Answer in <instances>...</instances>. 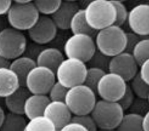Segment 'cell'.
I'll return each mask as SVG.
<instances>
[{
  "label": "cell",
  "mask_w": 149,
  "mask_h": 131,
  "mask_svg": "<svg viewBox=\"0 0 149 131\" xmlns=\"http://www.w3.org/2000/svg\"><path fill=\"white\" fill-rule=\"evenodd\" d=\"M130 54L139 66L141 63L149 58V40L148 38H143L134 45Z\"/></svg>",
  "instance_id": "cell-25"
},
{
  "label": "cell",
  "mask_w": 149,
  "mask_h": 131,
  "mask_svg": "<svg viewBox=\"0 0 149 131\" xmlns=\"http://www.w3.org/2000/svg\"><path fill=\"white\" fill-rule=\"evenodd\" d=\"M68 89L55 81L49 89L47 96L49 101H63Z\"/></svg>",
  "instance_id": "cell-31"
},
{
  "label": "cell",
  "mask_w": 149,
  "mask_h": 131,
  "mask_svg": "<svg viewBox=\"0 0 149 131\" xmlns=\"http://www.w3.org/2000/svg\"><path fill=\"white\" fill-rule=\"evenodd\" d=\"M57 131H88L83 125L75 122L70 121L68 123L63 125L62 128Z\"/></svg>",
  "instance_id": "cell-38"
},
{
  "label": "cell",
  "mask_w": 149,
  "mask_h": 131,
  "mask_svg": "<svg viewBox=\"0 0 149 131\" xmlns=\"http://www.w3.org/2000/svg\"><path fill=\"white\" fill-rule=\"evenodd\" d=\"M128 85L136 97L139 99H148V100L149 85L143 82L140 79L138 74H136L131 79L130 81V84Z\"/></svg>",
  "instance_id": "cell-27"
},
{
  "label": "cell",
  "mask_w": 149,
  "mask_h": 131,
  "mask_svg": "<svg viewBox=\"0 0 149 131\" xmlns=\"http://www.w3.org/2000/svg\"><path fill=\"white\" fill-rule=\"evenodd\" d=\"M7 25H8V22H7L6 16H0V32L8 27Z\"/></svg>",
  "instance_id": "cell-41"
},
{
  "label": "cell",
  "mask_w": 149,
  "mask_h": 131,
  "mask_svg": "<svg viewBox=\"0 0 149 131\" xmlns=\"http://www.w3.org/2000/svg\"><path fill=\"white\" fill-rule=\"evenodd\" d=\"M125 35H126V45H125V49L124 51L130 54L134 45L143 38H141L139 35H136L135 33L131 32V31L125 32Z\"/></svg>",
  "instance_id": "cell-36"
},
{
  "label": "cell",
  "mask_w": 149,
  "mask_h": 131,
  "mask_svg": "<svg viewBox=\"0 0 149 131\" xmlns=\"http://www.w3.org/2000/svg\"><path fill=\"white\" fill-rule=\"evenodd\" d=\"M72 34H86L94 39L97 31L88 25L84 17V8H79L72 16L69 24Z\"/></svg>",
  "instance_id": "cell-21"
},
{
  "label": "cell",
  "mask_w": 149,
  "mask_h": 131,
  "mask_svg": "<svg viewBox=\"0 0 149 131\" xmlns=\"http://www.w3.org/2000/svg\"><path fill=\"white\" fill-rule=\"evenodd\" d=\"M135 97V95L134 94V93H133V92L131 90L129 85L127 84L125 93H124L123 97L117 101V103L119 104L120 107L122 108V109L125 112V111L128 110V109L130 108V107L132 104Z\"/></svg>",
  "instance_id": "cell-34"
},
{
  "label": "cell",
  "mask_w": 149,
  "mask_h": 131,
  "mask_svg": "<svg viewBox=\"0 0 149 131\" xmlns=\"http://www.w3.org/2000/svg\"><path fill=\"white\" fill-rule=\"evenodd\" d=\"M30 94L25 87L20 86L13 93L4 98V107L8 112L17 114H23L24 104Z\"/></svg>",
  "instance_id": "cell-19"
},
{
  "label": "cell",
  "mask_w": 149,
  "mask_h": 131,
  "mask_svg": "<svg viewBox=\"0 0 149 131\" xmlns=\"http://www.w3.org/2000/svg\"><path fill=\"white\" fill-rule=\"evenodd\" d=\"M138 69L139 66L132 55L123 51L111 58L108 72L120 76L127 83L137 74Z\"/></svg>",
  "instance_id": "cell-13"
},
{
  "label": "cell",
  "mask_w": 149,
  "mask_h": 131,
  "mask_svg": "<svg viewBox=\"0 0 149 131\" xmlns=\"http://www.w3.org/2000/svg\"><path fill=\"white\" fill-rule=\"evenodd\" d=\"M97 131H116V130H101V129H98Z\"/></svg>",
  "instance_id": "cell-46"
},
{
  "label": "cell",
  "mask_w": 149,
  "mask_h": 131,
  "mask_svg": "<svg viewBox=\"0 0 149 131\" xmlns=\"http://www.w3.org/2000/svg\"><path fill=\"white\" fill-rule=\"evenodd\" d=\"M96 94L84 84L68 88L64 103L72 115L90 114L96 102Z\"/></svg>",
  "instance_id": "cell-4"
},
{
  "label": "cell",
  "mask_w": 149,
  "mask_h": 131,
  "mask_svg": "<svg viewBox=\"0 0 149 131\" xmlns=\"http://www.w3.org/2000/svg\"><path fill=\"white\" fill-rule=\"evenodd\" d=\"M110 59V57L105 56L96 49L86 63H88L89 67H95L104 71V72H108Z\"/></svg>",
  "instance_id": "cell-29"
},
{
  "label": "cell",
  "mask_w": 149,
  "mask_h": 131,
  "mask_svg": "<svg viewBox=\"0 0 149 131\" xmlns=\"http://www.w3.org/2000/svg\"><path fill=\"white\" fill-rule=\"evenodd\" d=\"M55 81V74L53 71L45 67L36 65L26 75L24 87L30 94L47 95Z\"/></svg>",
  "instance_id": "cell-9"
},
{
  "label": "cell",
  "mask_w": 149,
  "mask_h": 131,
  "mask_svg": "<svg viewBox=\"0 0 149 131\" xmlns=\"http://www.w3.org/2000/svg\"><path fill=\"white\" fill-rule=\"evenodd\" d=\"M149 104L148 99H139L135 97L132 104L128 109L129 112L134 113L142 117L143 115L148 112Z\"/></svg>",
  "instance_id": "cell-33"
},
{
  "label": "cell",
  "mask_w": 149,
  "mask_h": 131,
  "mask_svg": "<svg viewBox=\"0 0 149 131\" xmlns=\"http://www.w3.org/2000/svg\"><path fill=\"white\" fill-rule=\"evenodd\" d=\"M49 102L47 95L30 94L24 102L23 114L28 119L42 116L45 106Z\"/></svg>",
  "instance_id": "cell-16"
},
{
  "label": "cell",
  "mask_w": 149,
  "mask_h": 131,
  "mask_svg": "<svg viewBox=\"0 0 149 131\" xmlns=\"http://www.w3.org/2000/svg\"><path fill=\"white\" fill-rule=\"evenodd\" d=\"M126 22H127L131 32L135 33L141 38H146L148 36V3H141L132 7L127 13Z\"/></svg>",
  "instance_id": "cell-11"
},
{
  "label": "cell",
  "mask_w": 149,
  "mask_h": 131,
  "mask_svg": "<svg viewBox=\"0 0 149 131\" xmlns=\"http://www.w3.org/2000/svg\"><path fill=\"white\" fill-rule=\"evenodd\" d=\"M56 131H57V130H56Z\"/></svg>",
  "instance_id": "cell-47"
},
{
  "label": "cell",
  "mask_w": 149,
  "mask_h": 131,
  "mask_svg": "<svg viewBox=\"0 0 149 131\" xmlns=\"http://www.w3.org/2000/svg\"><path fill=\"white\" fill-rule=\"evenodd\" d=\"M13 1L16 3H19V4H25V3L31 2V1H30V0H15Z\"/></svg>",
  "instance_id": "cell-44"
},
{
  "label": "cell",
  "mask_w": 149,
  "mask_h": 131,
  "mask_svg": "<svg viewBox=\"0 0 149 131\" xmlns=\"http://www.w3.org/2000/svg\"><path fill=\"white\" fill-rule=\"evenodd\" d=\"M26 44L24 33L8 26L0 32V56L13 61L24 54Z\"/></svg>",
  "instance_id": "cell-7"
},
{
  "label": "cell",
  "mask_w": 149,
  "mask_h": 131,
  "mask_svg": "<svg viewBox=\"0 0 149 131\" xmlns=\"http://www.w3.org/2000/svg\"><path fill=\"white\" fill-rule=\"evenodd\" d=\"M96 50L94 39L86 34H72L65 40L63 52L67 58L86 63Z\"/></svg>",
  "instance_id": "cell-8"
},
{
  "label": "cell",
  "mask_w": 149,
  "mask_h": 131,
  "mask_svg": "<svg viewBox=\"0 0 149 131\" xmlns=\"http://www.w3.org/2000/svg\"><path fill=\"white\" fill-rule=\"evenodd\" d=\"M94 38L97 50L108 57L111 58L125 51V31L119 26L113 24L97 31Z\"/></svg>",
  "instance_id": "cell-1"
},
{
  "label": "cell",
  "mask_w": 149,
  "mask_h": 131,
  "mask_svg": "<svg viewBox=\"0 0 149 131\" xmlns=\"http://www.w3.org/2000/svg\"><path fill=\"white\" fill-rule=\"evenodd\" d=\"M36 66V61L27 56H22L10 61L8 67L16 74L20 86L24 87V81L29 71Z\"/></svg>",
  "instance_id": "cell-20"
},
{
  "label": "cell",
  "mask_w": 149,
  "mask_h": 131,
  "mask_svg": "<svg viewBox=\"0 0 149 131\" xmlns=\"http://www.w3.org/2000/svg\"><path fill=\"white\" fill-rule=\"evenodd\" d=\"M57 30L50 17L40 15L34 25L28 30L27 33L31 42L43 46L55 38Z\"/></svg>",
  "instance_id": "cell-12"
},
{
  "label": "cell",
  "mask_w": 149,
  "mask_h": 131,
  "mask_svg": "<svg viewBox=\"0 0 149 131\" xmlns=\"http://www.w3.org/2000/svg\"><path fill=\"white\" fill-rule=\"evenodd\" d=\"M87 66L76 58H66L58 65L54 72L56 81L65 88L83 84Z\"/></svg>",
  "instance_id": "cell-5"
},
{
  "label": "cell",
  "mask_w": 149,
  "mask_h": 131,
  "mask_svg": "<svg viewBox=\"0 0 149 131\" xmlns=\"http://www.w3.org/2000/svg\"><path fill=\"white\" fill-rule=\"evenodd\" d=\"M78 123L84 127L88 131H97V128L95 121L90 114L82 115H72L71 121Z\"/></svg>",
  "instance_id": "cell-32"
},
{
  "label": "cell",
  "mask_w": 149,
  "mask_h": 131,
  "mask_svg": "<svg viewBox=\"0 0 149 131\" xmlns=\"http://www.w3.org/2000/svg\"><path fill=\"white\" fill-rule=\"evenodd\" d=\"M141 119V116L134 113L124 114L116 131H142Z\"/></svg>",
  "instance_id": "cell-23"
},
{
  "label": "cell",
  "mask_w": 149,
  "mask_h": 131,
  "mask_svg": "<svg viewBox=\"0 0 149 131\" xmlns=\"http://www.w3.org/2000/svg\"><path fill=\"white\" fill-rule=\"evenodd\" d=\"M10 61H7L5 58L0 56V67H8Z\"/></svg>",
  "instance_id": "cell-42"
},
{
  "label": "cell",
  "mask_w": 149,
  "mask_h": 131,
  "mask_svg": "<svg viewBox=\"0 0 149 131\" xmlns=\"http://www.w3.org/2000/svg\"><path fill=\"white\" fill-rule=\"evenodd\" d=\"M124 114L118 103L102 99L96 101L90 113L97 128L101 130H116Z\"/></svg>",
  "instance_id": "cell-3"
},
{
  "label": "cell",
  "mask_w": 149,
  "mask_h": 131,
  "mask_svg": "<svg viewBox=\"0 0 149 131\" xmlns=\"http://www.w3.org/2000/svg\"><path fill=\"white\" fill-rule=\"evenodd\" d=\"M139 67L137 72L138 75L143 82L149 85V59L141 63Z\"/></svg>",
  "instance_id": "cell-37"
},
{
  "label": "cell",
  "mask_w": 149,
  "mask_h": 131,
  "mask_svg": "<svg viewBox=\"0 0 149 131\" xmlns=\"http://www.w3.org/2000/svg\"><path fill=\"white\" fill-rule=\"evenodd\" d=\"M26 122L24 115L6 113L0 126V131H24Z\"/></svg>",
  "instance_id": "cell-22"
},
{
  "label": "cell",
  "mask_w": 149,
  "mask_h": 131,
  "mask_svg": "<svg viewBox=\"0 0 149 131\" xmlns=\"http://www.w3.org/2000/svg\"><path fill=\"white\" fill-rule=\"evenodd\" d=\"M116 10V19L113 25L121 27L127 22V9L123 2L119 0H110Z\"/></svg>",
  "instance_id": "cell-30"
},
{
  "label": "cell",
  "mask_w": 149,
  "mask_h": 131,
  "mask_svg": "<svg viewBox=\"0 0 149 131\" xmlns=\"http://www.w3.org/2000/svg\"><path fill=\"white\" fill-rule=\"evenodd\" d=\"M42 115L52 122L56 130L70 122L72 116L63 101H49L45 106Z\"/></svg>",
  "instance_id": "cell-14"
},
{
  "label": "cell",
  "mask_w": 149,
  "mask_h": 131,
  "mask_svg": "<svg viewBox=\"0 0 149 131\" xmlns=\"http://www.w3.org/2000/svg\"><path fill=\"white\" fill-rule=\"evenodd\" d=\"M39 16L32 1L25 4H19L13 1L6 17L9 27L23 32L31 29Z\"/></svg>",
  "instance_id": "cell-6"
},
{
  "label": "cell",
  "mask_w": 149,
  "mask_h": 131,
  "mask_svg": "<svg viewBox=\"0 0 149 131\" xmlns=\"http://www.w3.org/2000/svg\"><path fill=\"white\" fill-rule=\"evenodd\" d=\"M20 87L19 79L9 67H0V98L9 96Z\"/></svg>",
  "instance_id": "cell-18"
},
{
  "label": "cell",
  "mask_w": 149,
  "mask_h": 131,
  "mask_svg": "<svg viewBox=\"0 0 149 131\" xmlns=\"http://www.w3.org/2000/svg\"><path fill=\"white\" fill-rule=\"evenodd\" d=\"M5 114H6V113H5L4 109H3L2 106L0 105V126H1V123H2L3 119H4Z\"/></svg>",
  "instance_id": "cell-43"
},
{
  "label": "cell",
  "mask_w": 149,
  "mask_h": 131,
  "mask_svg": "<svg viewBox=\"0 0 149 131\" xmlns=\"http://www.w3.org/2000/svg\"><path fill=\"white\" fill-rule=\"evenodd\" d=\"M12 3L11 0H0V16H6Z\"/></svg>",
  "instance_id": "cell-39"
},
{
  "label": "cell",
  "mask_w": 149,
  "mask_h": 131,
  "mask_svg": "<svg viewBox=\"0 0 149 131\" xmlns=\"http://www.w3.org/2000/svg\"><path fill=\"white\" fill-rule=\"evenodd\" d=\"M0 105L2 106L3 108L4 107V99L0 98Z\"/></svg>",
  "instance_id": "cell-45"
},
{
  "label": "cell",
  "mask_w": 149,
  "mask_h": 131,
  "mask_svg": "<svg viewBox=\"0 0 149 131\" xmlns=\"http://www.w3.org/2000/svg\"><path fill=\"white\" fill-rule=\"evenodd\" d=\"M78 3L74 1H61L58 9L50 17L57 29L66 31L69 29V24L72 16L79 9Z\"/></svg>",
  "instance_id": "cell-15"
},
{
  "label": "cell",
  "mask_w": 149,
  "mask_h": 131,
  "mask_svg": "<svg viewBox=\"0 0 149 131\" xmlns=\"http://www.w3.org/2000/svg\"><path fill=\"white\" fill-rule=\"evenodd\" d=\"M127 83L116 74L106 72L100 78L96 87V94L101 99L117 102L123 97Z\"/></svg>",
  "instance_id": "cell-10"
},
{
  "label": "cell",
  "mask_w": 149,
  "mask_h": 131,
  "mask_svg": "<svg viewBox=\"0 0 149 131\" xmlns=\"http://www.w3.org/2000/svg\"><path fill=\"white\" fill-rule=\"evenodd\" d=\"M141 127L142 131H149V112L141 117Z\"/></svg>",
  "instance_id": "cell-40"
},
{
  "label": "cell",
  "mask_w": 149,
  "mask_h": 131,
  "mask_svg": "<svg viewBox=\"0 0 149 131\" xmlns=\"http://www.w3.org/2000/svg\"><path fill=\"white\" fill-rule=\"evenodd\" d=\"M45 47H43L42 45H38V44L34 43L33 42H28L26 44L25 51L24 52V56H27L31 59L34 60L36 61V59L39 54V53L42 51V49Z\"/></svg>",
  "instance_id": "cell-35"
},
{
  "label": "cell",
  "mask_w": 149,
  "mask_h": 131,
  "mask_svg": "<svg viewBox=\"0 0 149 131\" xmlns=\"http://www.w3.org/2000/svg\"><path fill=\"white\" fill-rule=\"evenodd\" d=\"M55 126L45 116H38L29 119L24 131H56Z\"/></svg>",
  "instance_id": "cell-24"
},
{
  "label": "cell",
  "mask_w": 149,
  "mask_h": 131,
  "mask_svg": "<svg viewBox=\"0 0 149 131\" xmlns=\"http://www.w3.org/2000/svg\"><path fill=\"white\" fill-rule=\"evenodd\" d=\"M33 3L39 15L51 16L58 9L61 3V0H35Z\"/></svg>",
  "instance_id": "cell-26"
},
{
  "label": "cell",
  "mask_w": 149,
  "mask_h": 131,
  "mask_svg": "<svg viewBox=\"0 0 149 131\" xmlns=\"http://www.w3.org/2000/svg\"><path fill=\"white\" fill-rule=\"evenodd\" d=\"M106 72L100 70V69L95 68V67H87L83 84L89 88L96 94V87L97 83H98L100 78Z\"/></svg>",
  "instance_id": "cell-28"
},
{
  "label": "cell",
  "mask_w": 149,
  "mask_h": 131,
  "mask_svg": "<svg viewBox=\"0 0 149 131\" xmlns=\"http://www.w3.org/2000/svg\"><path fill=\"white\" fill-rule=\"evenodd\" d=\"M84 11L88 25L96 31L113 25L116 19V10L110 0H93Z\"/></svg>",
  "instance_id": "cell-2"
},
{
  "label": "cell",
  "mask_w": 149,
  "mask_h": 131,
  "mask_svg": "<svg viewBox=\"0 0 149 131\" xmlns=\"http://www.w3.org/2000/svg\"><path fill=\"white\" fill-rule=\"evenodd\" d=\"M64 59L63 53L55 47H44L36 59V65L45 67L55 72L58 65Z\"/></svg>",
  "instance_id": "cell-17"
}]
</instances>
